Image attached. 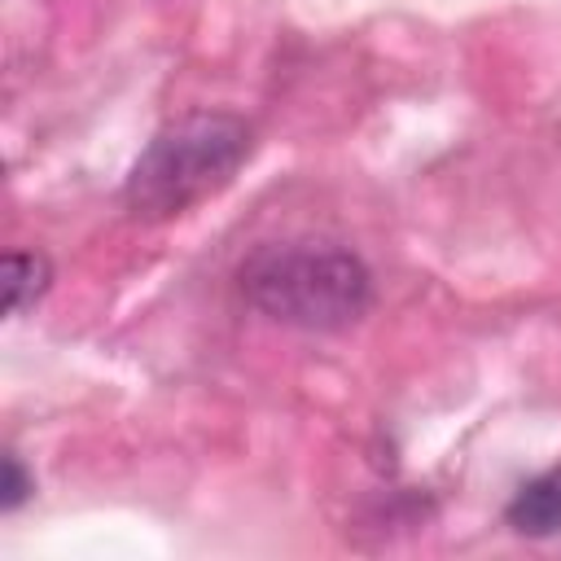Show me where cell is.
Returning a JSON list of instances; mask_svg holds the SVG:
<instances>
[{"label":"cell","instance_id":"1","mask_svg":"<svg viewBox=\"0 0 561 561\" xmlns=\"http://www.w3.org/2000/svg\"><path fill=\"white\" fill-rule=\"evenodd\" d=\"M241 294L272 320L294 329H346L373 302V276L342 245H263L241 263Z\"/></svg>","mask_w":561,"mask_h":561},{"label":"cell","instance_id":"2","mask_svg":"<svg viewBox=\"0 0 561 561\" xmlns=\"http://www.w3.org/2000/svg\"><path fill=\"white\" fill-rule=\"evenodd\" d=\"M250 153V127L237 114L197 110L167 123L136 158L123 202L136 219H171L219 193Z\"/></svg>","mask_w":561,"mask_h":561},{"label":"cell","instance_id":"3","mask_svg":"<svg viewBox=\"0 0 561 561\" xmlns=\"http://www.w3.org/2000/svg\"><path fill=\"white\" fill-rule=\"evenodd\" d=\"M508 526L522 535H557L561 530V465L530 478L504 508Z\"/></svg>","mask_w":561,"mask_h":561},{"label":"cell","instance_id":"4","mask_svg":"<svg viewBox=\"0 0 561 561\" xmlns=\"http://www.w3.org/2000/svg\"><path fill=\"white\" fill-rule=\"evenodd\" d=\"M48 280H53V267L44 254L9 250L4 254V307H9V316H22L26 307H35L44 298Z\"/></svg>","mask_w":561,"mask_h":561},{"label":"cell","instance_id":"5","mask_svg":"<svg viewBox=\"0 0 561 561\" xmlns=\"http://www.w3.org/2000/svg\"><path fill=\"white\" fill-rule=\"evenodd\" d=\"M31 491H35V482L26 478L22 460L9 451V456H4V486H0V504H4V513H13V508H18V504L31 495Z\"/></svg>","mask_w":561,"mask_h":561}]
</instances>
